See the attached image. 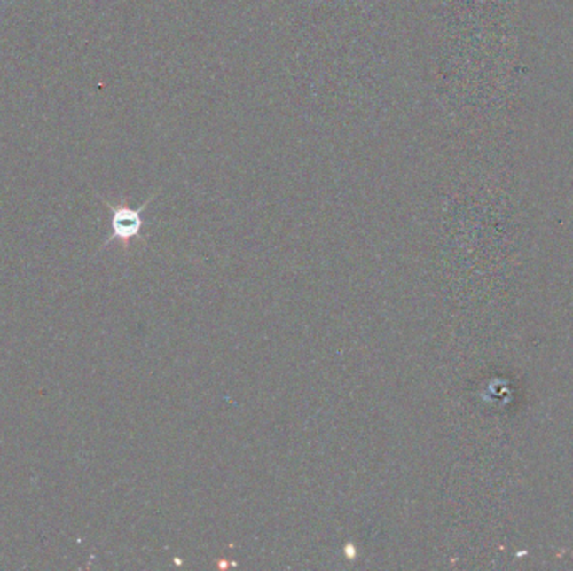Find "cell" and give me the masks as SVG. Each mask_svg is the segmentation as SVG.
<instances>
[{
  "instance_id": "1",
  "label": "cell",
  "mask_w": 573,
  "mask_h": 571,
  "mask_svg": "<svg viewBox=\"0 0 573 571\" xmlns=\"http://www.w3.org/2000/svg\"><path fill=\"white\" fill-rule=\"evenodd\" d=\"M154 196H151L146 203H143L141 208H131L126 203H109L105 199V205L111 210V237L106 240V245H109L113 240L120 241L124 248H130L131 241L137 239V235L141 233L145 220H143V211L150 205L151 199Z\"/></svg>"
}]
</instances>
